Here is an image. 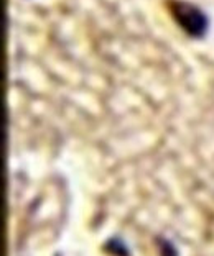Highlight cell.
<instances>
[{"instance_id": "6da1fadb", "label": "cell", "mask_w": 214, "mask_h": 256, "mask_svg": "<svg viewBox=\"0 0 214 256\" xmlns=\"http://www.w3.org/2000/svg\"><path fill=\"white\" fill-rule=\"evenodd\" d=\"M173 20L189 38H203L207 32V16L198 5L186 0H168Z\"/></svg>"}]
</instances>
